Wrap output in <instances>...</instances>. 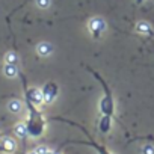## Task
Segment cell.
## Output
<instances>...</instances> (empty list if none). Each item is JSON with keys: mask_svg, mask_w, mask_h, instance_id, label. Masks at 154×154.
Wrapping results in <instances>:
<instances>
[{"mask_svg": "<svg viewBox=\"0 0 154 154\" xmlns=\"http://www.w3.org/2000/svg\"><path fill=\"white\" fill-rule=\"evenodd\" d=\"M106 29H107V24L101 17H94L88 21V30L94 39H100L101 35L106 32Z\"/></svg>", "mask_w": 154, "mask_h": 154, "instance_id": "obj_1", "label": "cell"}, {"mask_svg": "<svg viewBox=\"0 0 154 154\" xmlns=\"http://www.w3.org/2000/svg\"><path fill=\"white\" fill-rule=\"evenodd\" d=\"M26 100L29 104L38 107L44 103V95H42V89H38V88H30L27 92H26Z\"/></svg>", "mask_w": 154, "mask_h": 154, "instance_id": "obj_2", "label": "cell"}, {"mask_svg": "<svg viewBox=\"0 0 154 154\" xmlns=\"http://www.w3.org/2000/svg\"><path fill=\"white\" fill-rule=\"evenodd\" d=\"M57 92H59V89H57V85L56 83H47L44 88H42V95H44V103L45 104H51L53 101H54V98L57 97Z\"/></svg>", "mask_w": 154, "mask_h": 154, "instance_id": "obj_3", "label": "cell"}, {"mask_svg": "<svg viewBox=\"0 0 154 154\" xmlns=\"http://www.w3.org/2000/svg\"><path fill=\"white\" fill-rule=\"evenodd\" d=\"M17 149V142L12 137H2L0 139V152L3 154H14Z\"/></svg>", "mask_w": 154, "mask_h": 154, "instance_id": "obj_4", "label": "cell"}, {"mask_svg": "<svg viewBox=\"0 0 154 154\" xmlns=\"http://www.w3.org/2000/svg\"><path fill=\"white\" fill-rule=\"evenodd\" d=\"M36 53L41 56V57H48L51 53H53V45L50 42H39L36 45Z\"/></svg>", "mask_w": 154, "mask_h": 154, "instance_id": "obj_5", "label": "cell"}, {"mask_svg": "<svg viewBox=\"0 0 154 154\" xmlns=\"http://www.w3.org/2000/svg\"><path fill=\"white\" fill-rule=\"evenodd\" d=\"M134 29H136V32H137L139 35H143V36L152 33V27H151V24H149L148 21H139Z\"/></svg>", "mask_w": 154, "mask_h": 154, "instance_id": "obj_6", "label": "cell"}, {"mask_svg": "<svg viewBox=\"0 0 154 154\" xmlns=\"http://www.w3.org/2000/svg\"><path fill=\"white\" fill-rule=\"evenodd\" d=\"M14 133L17 134V137H27L29 136V128H27V124L26 122H17L15 127H14Z\"/></svg>", "mask_w": 154, "mask_h": 154, "instance_id": "obj_7", "label": "cell"}, {"mask_svg": "<svg viewBox=\"0 0 154 154\" xmlns=\"http://www.w3.org/2000/svg\"><path fill=\"white\" fill-rule=\"evenodd\" d=\"M3 74L8 77V79H14V77L18 75V66L15 63H5L3 66Z\"/></svg>", "mask_w": 154, "mask_h": 154, "instance_id": "obj_8", "label": "cell"}, {"mask_svg": "<svg viewBox=\"0 0 154 154\" xmlns=\"http://www.w3.org/2000/svg\"><path fill=\"white\" fill-rule=\"evenodd\" d=\"M8 110L11 113H20L23 110V103L20 100H11L8 103Z\"/></svg>", "mask_w": 154, "mask_h": 154, "instance_id": "obj_9", "label": "cell"}, {"mask_svg": "<svg viewBox=\"0 0 154 154\" xmlns=\"http://www.w3.org/2000/svg\"><path fill=\"white\" fill-rule=\"evenodd\" d=\"M100 130H101L103 133L110 131V115H104V116H103V119H101V122H100Z\"/></svg>", "mask_w": 154, "mask_h": 154, "instance_id": "obj_10", "label": "cell"}, {"mask_svg": "<svg viewBox=\"0 0 154 154\" xmlns=\"http://www.w3.org/2000/svg\"><path fill=\"white\" fill-rule=\"evenodd\" d=\"M5 63H18V56H17V53H14V51H9V53H6V56H5Z\"/></svg>", "mask_w": 154, "mask_h": 154, "instance_id": "obj_11", "label": "cell"}, {"mask_svg": "<svg viewBox=\"0 0 154 154\" xmlns=\"http://www.w3.org/2000/svg\"><path fill=\"white\" fill-rule=\"evenodd\" d=\"M35 5L39 9H48L51 5V0H35Z\"/></svg>", "mask_w": 154, "mask_h": 154, "instance_id": "obj_12", "label": "cell"}, {"mask_svg": "<svg viewBox=\"0 0 154 154\" xmlns=\"http://www.w3.org/2000/svg\"><path fill=\"white\" fill-rule=\"evenodd\" d=\"M142 154H154V145L146 143L142 146Z\"/></svg>", "mask_w": 154, "mask_h": 154, "instance_id": "obj_13", "label": "cell"}, {"mask_svg": "<svg viewBox=\"0 0 154 154\" xmlns=\"http://www.w3.org/2000/svg\"><path fill=\"white\" fill-rule=\"evenodd\" d=\"M50 149L47 148V146H44V145H38L36 148H35V152L36 154H47Z\"/></svg>", "mask_w": 154, "mask_h": 154, "instance_id": "obj_14", "label": "cell"}, {"mask_svg": "<svg viewBox=\"0 0 154 154\" xmlns=\"http://www.w3.org/2000/svg\"><path fill=\"white\" fill-rule=\"evenodd\" d=\"M27 154H36V152H35V149H32V151H29Z\"/></svg>", "mask_w": 154, "mask_h": 154, "instance_id": "obj_15", "label": "cell"}, {"mask_svg": "<svg viewBox=\"0 0 154 154\" xmlns=\"http://www.w3.org/2000/svg\"><path fill=\"white\" fill-rule=\"evenodd\" d=\"M53 154H60V152L59 151H53Z\"/></svg>", "mask_w": 154, "mask_h": 154, "instance_id": "obj_16", "label": "cell"}, {"mask_svg": "<svg viewBox=\"0 0 154 154\" xmlns=\"http://www.w3.org/2000/svg\"><path fill=\"white\" fill-rule=\"evenodd\" d=\"M2 137H3V134H2V133H0V139H2Z\"/></svg>", "mask_w": 154, "mask_h": 154, "instance_id": "obj_17", "label": "cell"}, {"mask_svg": "<svg viewBox=\"0 0 154 154\" xmlns=\"http://www.w3.org/2000/svg\"><path fill=\"white\" fill-rule=\"evenodd\" d=\"M137 2H143V0H137Z\"/></svg>", "mask_w": 154, "mask_h": 154, "instance_id": "obj_18", "label": "cell"}]
</instances>
